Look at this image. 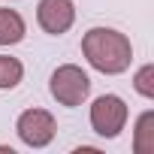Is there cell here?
I'll list each match as a JSON object with an SVG mask.
<instances>
[{"mask_svg": "<svg viewBox=\"0 0 154 154\" xmlns=\"http://www.w3.org/2000/svg\"><path fill=\"white\" fill-rule=\"evenodd\" d=\"M82 54H85V60H88L97 72L118 75V72L130 69L133 45H130V39H127L121 30H115V27H91V30L82 36Z\"/></svg>", "mask_w": 154, "mask_h": 154, "instance_id": "obj_1", "label": "cell"}, {"mask_svg": "<svg viewBox=\"0 0 154 154\" xmlns=\"http://www.w3.org/2000/svg\"><path fill=\"white\" fill-rule=\"evenodd\" d=\"M51 97L66 106V109H75V106H82L91 94V79H88V72L82 66H75V63H63L51 72Z\"/></svg>", "mask_w": 154, "mask_h": 154, "instance_id": "obj_2", "label": "cell"}, {"mask_svg": "<svg viewBox=\"0 0 154 154\" xmlns=\"http://www.w3.org/2000/svg\"><path fill=\"white\" fill-rule=\"evenodd\" d=\"M127 124V103L115 94H103L94 100L91 106V127L94 133L106 136V139H115Z\"/></svg>", "mask_w": 154, "mask_h": 154, "instance_id": "obj_3", "label": "cell"}, {"mask_svg": "<svg viewBox=\"0 0 154 154\" xmlns=\"http://www.w3.org/2000/svg\"><path fill=\"white\" fill-rule=\"evenodd\" d=\"M15 133H18V139H21L24 145H30V148H45V145L54 139L57 124H54L51 112H45V109H27V112L18 115Z\"/></svg>", "mask_w": 154, "mask_h": 154, "instance_id": "obj_4", "label": "cell"}, {"mask_svg": "<svg viewBox=\"0 0 154 154\" xmlns=\"http://www.w3.org/2000/svg\"><path fill=\"white\" fill-rule=\"evenodd\" d=\"M36 21L45 33L51 36H60L72 27L75 21V6H72V0H39V6H36Z\"/></svg>", "mask_w": 154, "mask_h": 154, "instance_id": "obj_5", "label": "cell"}, {"mask_svg": "<svg viewBox=\"0 0 154 154\" xmlns=\"http://www.w3.org/2000/svg\"><path fill=\"white\" fill-rule=\"evenodd\" d=\"M24 18L15 9H0V45H15L24 39Z\"/></svg>", "mask_w": 154, "mask_h": 154, "instance_id": "obj_6", "label": "cell"}, {"mask_svg": "<svg viewBox=\"0 0 154 154\" xmlns=\"http://www.w3.org/2000/svg\"><path fill=\"white\" fill-rule=\"evenodd\" d=\"M136 154H154V112H142L136 121V139H133Z\"/></svg>", "mask_w": 154, "mask_h": 154, "instance_id": "obj_7", "label": "cell"}, {"mask_svg": "<svg viewBox=\"0 0 154 154\" xmlns=\"http://www.w3.org/2000/svg\"><path fill=\"white\" fill-rule=\"evenodd\" d=\"M24 75V66L18 57H9V54H0V91H12Z\"/></svg>", "mask_w": 154, "mask_h": 154, "instance_id": "obj_8", "label": "cell"}, {"mask_svg": "<svg viewBox=\"0 0 154 154\" xmlns=\"http://www.w3.org/2000/svg\"><path fill=\"white\" fill-rule=\"evenodd\" d=\"M136 91L145 97V100H151L154 97V63H145L139 72H136Z\"/></svg>", "mask_w": 154, "mask_h": 154, "instance_id": "obj_9", "label": "cell"}]
</instances>
